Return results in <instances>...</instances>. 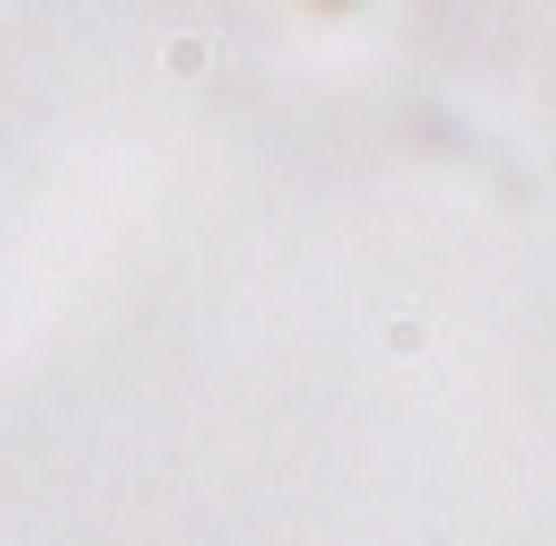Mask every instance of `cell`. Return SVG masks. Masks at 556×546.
I'll use <instances>...</instances> for the list:
<instances>
[{
	"label": "cell",
	"mask_w": 556,
	"mask_h": 546,
	"mask_svg": "<svg viewBox=\"0 0 556 546\" xmlns=\"http://www.w3.org/2000/svg\"><path fill=\"white\" fill-rule=\"evenodd\" d=\"M205 59H215V39H166V68H176V78H195Z\"/></svg>",
	"instance_id": "6da1fadb"
}]
</instances>
